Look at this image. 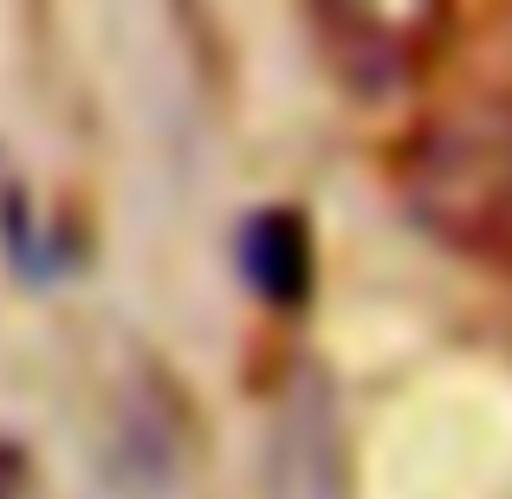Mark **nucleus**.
I'll return each instance as SVG.
<instances>
[{
    "instance_id": "obj_2",
    "label": "nucleus",
    "mask_w": 512,
    "mask_h": 499,
    "mask_svg": "<svg viewBox=\"0 0 512 499\" xmlns=\"http://www.w3.org/2000/svg\"><path fill=\"white\" fill-rule=\"evenodd\" d=\"M312 39L350 98H402L441 59L454 0H305Z\"/></svg>"
},
{
    "instance_id": "obj_1",
    "label": "nucleus",
    "mask_w": 512,
    "mask_h": 499,
    "mask_svg": "<svg viewBox=\"0 0 512 499\" xmlns=\"http://www.w3.org/2000/svg\"><path fill=\"white\" fill-rule=\"evenodd\" d=\"M402 201L461 253H512V104L474 98L428 117L402 150Z\"/></svg>"
},
{
    "instance_id": "obj_3",
    "label": "nucleus",
    "mask_w": 512,
    "mask_h": 499,
    "mask_svg": "<svg viewBox=\"0 0 512 499\" xmlns=\"http://www.w3.org/2000/svg\"><path fill=\"white\" fill-rule=\"evenodd\" d=\"M247 273L260 286V299L273 305H305L312 292V234H305L299 214H260L247 227Z\"/></svg>"
}]
</instances>
